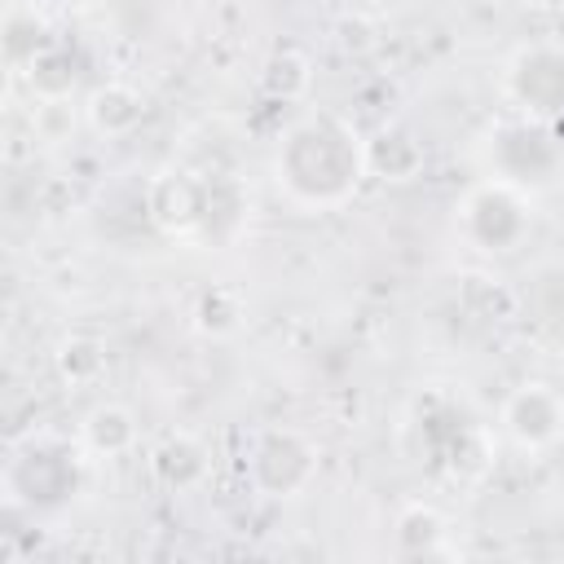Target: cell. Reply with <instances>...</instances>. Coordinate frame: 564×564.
Listing matches in <instances>:
<instances>
[{
	"instance_id": "15",
	"label": "cell",
	"mask_w": 564,
	"mask_h": 564,
	"mask_svg": "<svg viewBox=\"0 0 564 564\" xmlns=\"http://www.w3.org/2000/svg\"><path fill=\"white\" fill-rule=\"evenodd\" d=\"M242 313H247V308H242V295H238V291L212 286V291L198 295L194 322H198V330H207V335H229V330H238Z\"/></svg>"
},
{
	"instance_id": "5",
	"label": "cell",
	"mask_w": 564,
	"mask_h": 564,
	"mask_svg": "<svg viewBox=\"0 0 564 564\" xmlns=\"http://www.w3.org/2000/svg\"><path fill=\"white\" fill-rule=\"evenodd\" d=\"M4 489L13 502H57L75 489V449H48V441H26L4 467Z\"/></svg>"
},
{
	"instance_id": "6",
	"label": "cell",
	"mask_w": 564,
	"mask_h": 564,
	"mask_svg": "<svg viewBox=\"0 0 564 564\" xmlns=\"http://www.w3.org/2000/svg\"><path fill=\"white\" fill-rule=\"evenodd\" d=\"M502 423H507L516 445L542 449V445L564 436V397L551 383H524V388H516L507 397Z\"/></svg>"
},
{
	"instance_id": "10",
	"label": "cell",
	"mask_w": 564,
	"mask_h": 564,
	"mask_svg": "<svg viewBox=\"0 0 564 564\" xmlns=\"http://www.w3.org/2000/svg\"><path fill=\"white\" fill-rule=\"evenodd\" d=\"M79 441H84L93 454H101V458L128 454V449L137 445V419H132L123 405H97V410H88Z\"/></svg>"
},
{
	"instance_id": "9",
	"label": "cell",
	"mask_w": 564,
	"mask_h": 564,
	"mask_svg": "<svg viewBox=\"0 0 564 564\" xmlns=\"http://www.w3.org/2000/svg\"><path fill=\"white\" fill-rule=\"evenodd\" d=\"M88 119L106 137H128L145 119V97L137 88H128V84H101L88 97Z\"/></svg>"
},
{
	"instance_id": "8",
	"label": "cell",
	"mask_w": 564,
	"mask_h": 564,
	"mask_svg": "<svg viewBox=\"0 0 564 564\" xmlns=\"http://www.w3.org/2000/svg\"><path fill=\"white\" fill-rule=\"evenodd\" d=\"M423 167V145L410 128H379L366 141V172L383 181H410Z\"/></svg>"
},
{
	"instance_id": "13",
	"label": "cell",
	"mask_w": 564,
	"mask_h": 564,
	"mask_svg": "<svg viewBox=\"0 0 564 564\" xmlns=\"http://www.w3.org/2000/svg\"><path fill=\"white\" fill-rule=\"evenodd\" d=\"M57 375L70 383V388H93L101 375H106V348L88 335H75L57 348Z\"/></svg>"
},
{
	"instance_id": "2",
	"label": "cell",
	"mask_w": 564,
	"mask_h": 564,
	"mask_svg": "<svg viewBox=\"0 0 564 564\" xmlns=\"http://www.w3.org/2000/svg\"><path fill=\"white\" fill-rule=\"evenodd\" d=\"M507 93L533 123H560L564 119V44L520 48L507 70Z\"/></svg>"
},
{
	"instance_id": "7",
	"label": "cell",
	"mask_w": 564,
	"mask_h": 564,
	"mask_svg": "<svg viewBox=\"0 0 564 564\" xmlns=\"http://www.w3.org/2000/svg\"><path fill=\"white\" fill-rule=\"evenodd\" d=\"M203 203H207V181H194L185 172H163L145 189V216L163 234L194 238L203 225Z\"/></svg>"
},
{
	"instance_id": "12",
	"label": "cell",
	"mask_w": 564,
	"mask_h": 564,
	"mask_svg": "<svg viewBox=\"0 0 564 564\" xmlns=\"http://www.w3.org/2000/svg\"><path fill=\"white\" fill-rule=\"evenodd\" d=\"M207 471V449L194 436H167L154 449V476L172 489H189L194 480H203Z\"/></svg>"
},
{
	"instance_id": "16",
	"label": "cell",
	"mask_w": 564,
	"mask_h": 564,
	"mask_svg": "<svg viewBox=\"0 0 564 564\" xmlns=\"http://www.w3.org/2000/svg\"><path fill=\"white\" fill-rule=\"evenodd\" d=\"M441 533H445V520H441L432 507H410V511L401 516V524H397L401 546H405V551H423V555H432V551L441 546Z\"/></svg>"
},
{
	"instance_id": "14",
	"label": "cell",
	"mask_w": 564,
	"mask_h": 564,
	"mask_svg": "<svg viewBox=\"0 0 564 564\" xmlns=\"http://www.w3.org/2000/svg\"><path fill=\"white\" fill-rule=\"evenodd\" d=\"M308 62L300 57V53H291V48H282V53H273L269 62H264V70H260V88L273 97V101H295V97H304V88H308Z\"/></svg>"
},
{
	"instance_id": "11",
	"label": "cell",
	"mask_w": 564,
	"mask_h": 564,
	"mask_svg": "<svg viewBox=\"0 0 564 564\" xmlns=\"http://www.w3.org/2000/svg\"><path fill=\"white\" fill-rule=\"evenodd\" d=\"M22 70H26V84H31V93H35L40 101H62V97H70V88H75V79H79L75 57H70L62 44L40 48Z\"/></svg>"
},
{
	"instance_id": "1",
	"label": "cell",
	"mask_w": 564,
	"mask_h": 564,
	"mask_svg": "<svg viewBox=\"0 0 564 564\" xmlns=\"http://www.w3.org/2000/svg\"><path fill=\"white\" fill-rule=\"evenodd\" d=\"M366 176V141L339 115H304L278 150V181L300 207H339Z\"/></svg>"
},
{
	"instance_id": "3",
	"label": "cell",
	"mask_w": 564,
	"mask_h": 564,
	"mask_svg": "<svg viewBox=\"0 0 564 564\" xmlns=\"http://www.w3.org/2000/svg\"><path fill=\"white\" fill-rule=\"evenodd\" d=\"M529 229V203L511 181H485L463 198V234L485 251H507Z\"/></svg>"
},
{
	"instance_id": "4",
	"label": "cell",
	"mask_w": 564,
	"mask_h": 564,
	"mask_svg": "<svg viewBox=\"0 0 564 564\" xmlns=\"http://www.w3.org/2000/svg\"><path fill=\"white\" fill-rule=\"evenodd\" d=\"M313 471H317V449L300 432H291V427L264 432L256 441L251 458H247L251 485L260 494H269V498H295L300 489H308Z\"/></svg>"
},
{
	"instance_id": "17",
	"label": "cell",
	"mask_w": 564,
	"mask_h": 564,
	"mask_svg": "<svg viewBox=\"0 0 564 564\" xmlns=\"http://www.w3.org/2000/svg\"><path fill=\"white\" fill-rule=\"evenodd\" d=\"M520 4H529V9H560L564 0H520Z\"/></svg>"
}]
</instances>
